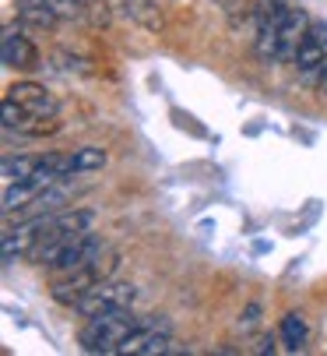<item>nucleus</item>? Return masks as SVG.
Here are the masks:
<instances>
[{
    "label": "nucleus",
    "instance_id": "nucleus-13",
    "mask_svg": "<svg viewBox=\"0 0 327 356\" xmlns=\"http://www.w3.org/2000/svg\"><path fill=\"white\" fill-rule=\"evenodd\" d=\"M81 18L92 25V29H106L113 11H109V0H81Z\"/></svg>",
    "mask_w": 327,
    "mask_h": 356
},
{
    "label": "nucleus",
    "instance_id": "nucleus-7",
    "mask_svg": "<svg viewBox=\"0 0 327 356\" xmlns=\"http://www.w3.org/2000/svg\"><path fill=\"white\" fill-rule=\"evenodd\" d=\"M324 60H327V25L324 22H310L303 39H299V46H296L292 64H296L299 74H313Z\"/></svg>",
    "mask_w": 327,
    "mask_h": 356
},
{
    "label": "nucleus",
    "instance_id": "nucleus-9",
    "mask_svg": "<svg viewBox=\"0 0 327 356\" xmlns=\"http://www.w3.org/2000/svg\"><path fill=\"white\" fill-rule=\"evenodd\" d=\"M102 166H106V152H102V148H92V145L74 148L71 156H67V177L95 173V170H102Z\"/></svg>",
    "mask_w": 327,
    "mask_h": 356
},
{
    "label": "nucleus",
    "instance_id": "nucleus-1",
    "mask_svg": "<svg viewBox=\"0 0 327 356\" xmlns=\"http://www.w3.org/2000/svg\"><path fill=\"white\" fill-rule=\"evenodd\" d=\"M306 25L310 22H306V15L299 8H285L282 4V11L275 18L257 29V57L264 64H278V60L296 57V46H299Z\"/></svg>",
    "mask_w": 327,
    "mask_h": 356
},
{
    "label": "nucleus",
    "instance_id": "nucleus-15",
    "mask_svg": "<svg viewBox=\"0 0 327 356\" xmlns=\"http://www.w3.org/2000/svg\"><path fill=\"white\" fill-rule=\"evenodd\" d=\"M257 314H260V307H257V303H250V307H246V311H243V325H246V328H250V325H253V321H257Z\"/></svg>",
    "mask_w": 327,
    "mask_h": 356
},
{
    "label": "nucleus",
    "instance_id": "nucleus-16",
    "mask_svg": "<svg viewBox=\"0 0 327 356\" xmlns=\"http://www.w3.org/2000/svg\"><path fill=\"white\" fill-rule=\"evenodd\" d=\"M257 353H275V342H271V339H264V342H260V349H257Z\"/></svg>",
    "mask_w": 327,
    "mask_h": 356
},
{
    "label": "nucleus",
    "instance_id": "nucleus-4",
    "mask_svg": "<svg viewBox=\"0 0 327 356\" xmlns=\"http://www.w3.org/2000/svg\"><path fill=\"white\" fill-rule=\"evenodd\" d=\"M134 300H137V289H134L131 282L106 279V282H99L92 293H85L71 311L81 314V318H95V314H106V311H131Z\"/></svg>",
    "mask_w": 327,
    "mask_h": 356
},
{
    "label": "nucleus",
    "instance_id": "nucleus-11",
    "mask_svg": "<svg viewBox=\"0 0 327 356\" xmlns=\"http://www.w3.org/2000/svg\"><path fill=\"white\" fill-rule=\"evenodd\" d=\"M120 8H124V15H127L131 22H137V25H144V29H151V32L162 29V15H158V8H155V0H120Z\"/></svg>",
    "mask_w": 327,
    "mask_h": 356
},
{
    "label": "nucleus",
    "instance_id": "nucleus-2",
    "mask_svg": "<svg viewBox=\"0 0 327 356\" xmlns=\"http://www.w3.org/2000/svg\"><path fill=\"white\" fill-rule=\"evenodd\" d=\"M141 321L131 311H106L85 321V328L78 332V342L85 353H120L124 339L137 328Z\"/></svg>",
    "mask_w": 327,
    "mask_h": 356
},
{
    "label": "nucleus",
    "instance_id": "nucleus-3",
    "mask_svg": "<svg viewBox=\"0 0 327 356\" xmlns=\"http://www.w3.org/2000/svg\"><path fill=\"white\" fill-rule=\"evenodd\" d=\"M113 268H117V254H109L106 261H102V254H99V258H92V261L81 265V268L60 272L57 282L49 286V296L57 300V303H64V307H74L85 293H92L99 282H106L109 275H113Z\"/></svg>",
    "mask_w": 327,
    "mask_h": 356
},
{
    "label": "nucleus",
    "instance_id": "nucleus-10",
    "mask_svg": "<svg viewBox=\"0 0 327 356\" xmlns=\"http://www.w3.org/2000/svg\"><path fill=\"white\" fill-rule=\"evenodd\" d=\"M306 339H310V328H306V318L303 314H285L282 318V346L289 353H303L306 349Z\"/></svg>",
    "mask_w": 327,
    "mask_h": 356
},
{
    "label": "nucleus",
    "instance_id": "nucleus-5",
    "mask_svg": "<svg viewBox=\"0 0 327 356\" xmlns=\"http://www.w3.org/2000/svg\"><path fill=\"white\" fill-rule=\"evenodd\" d=\"M102 254V240L92 233V229H85V233H78L74 240H67L64 247H57L49 254V258L42 261V268H49V272H71V268H81V265H88L92 258H99Z\"/></svg>",
    "mask_w": 327,
    "mask_h": 356
},
{
    "label": "nucleus",
    "instance_id": "nucleus-14",
    "mask_svg": "<svg viewBox=\"0 0 327 356\" xmlns=\"http://www.w3.org/2000/svg\"><path fill=\"white\" fill-rule=\"evenodd\" d=\"M310 78H313V88H317L320 95H327V60H324V64H320Z\"/></svg>",
    "mask_w": 327,
    "mask_h": 356
},
{
    "label": "nucleus",
    "instance_id": "nucleus-12",
    "mask_svg": "<svg viewBox=\"0 0 327 356\" xmlns=\"http://www.w3.org/2000/svg\"><path fill=\"white\" fill-rule=\"evenodd\" d=\"M39 170V156H8L4 159V184H18V180H25V177H32Z\"/></svg>",
    "mask_w": 327,
    "mask_h": 356
},
{
    "label": "nucleus",
    "instance_id": "nucleus-8",
    "mask_svg": "<svg viewBox=\"0 0 327 356\" xmlns=\"http://www.w3.org/2000/svg\"><path fill=\"white\" fill-rule=\"evenodd\" d=\"M8 95L28 110V117H57V110H60L53 92H46V85H39V81H15L8 88Z\"/></svg>",
    "mask_w": 327,
    "mask_h": 356
},
{
    "label": "nucleus",
    "instance_id": "nucleus-6",
    "mask_svg": "<svg viewBox=\"0 0 327 356\" xmlns=\"http://www.w3.org/2000/svg\"><path fill=\"white\" fill-rule=\"evenodd\" d=\"M0 60L8 71H35L39 67V49L32 46V39L22 29H4L0 35Z\"/></svg>",
    "mask_w": 327,
    "mask_h": 356
}]
</instances>
